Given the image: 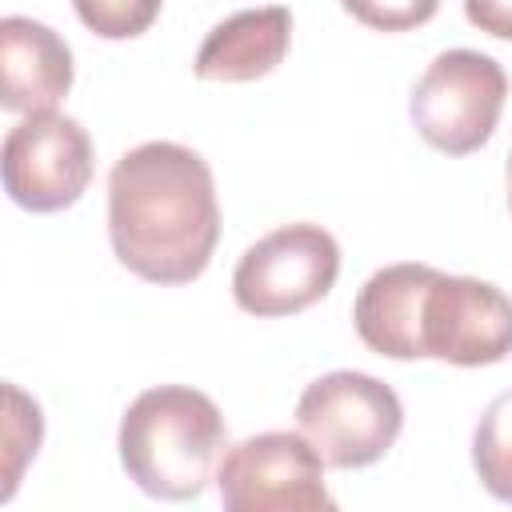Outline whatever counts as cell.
I'll return each mask as SVG.
<instances>
[{
    "label": "cell",
    "mask_w": 512,
    "mask_h": 512,
    "mask_svg": "<svg viewBox=\"0 0 512 512\" xmlns=\"http://www.w3.org/2000/svg\"><path fill=\"white\" fill-rule=\"evenodd\" d=\"M432 264H388L372 272L352 304L356 336L388 360H416V300Z\"/></svg>",
    "instance_id": "8fae6325"
},
{
    "label": "cell",
    "mask_w": 512,
    "mask_h": 512,
    "mask_svg": "<svg viewBox=\"0 0 512 512\" xmlns=\"http://www.w3.org/2000/svg\"><path fill=\"white\" fill-rule=\"evenodd\" d=\"M120 464L156 500H196L228 448V428L212 396L188 384L140 392L120 420Z\"/></svg>",
    "instance_id": "7a4b0ae2"
},
{
    "label": "cell",
    "mask_w": 512,
    "mask_h": 512,
    "mask_svg": "<svg viewBox=\"0 0 512 512\" xmlns=\"http://www.w3.org/2000/svg\"><path fill=\"white\" fill-rule=\"evenodd\" d=\"M228 512H316L336 508L324 488V456L304 432H260L232 444L216 468Z\"/></svg>",
    "instance_id": "52a82bcc"
},
{
    "label": "cell",
    "mask_w": 512,
    "mask_h": 512,
    "mask_svg": "<svg viewBox=\"0 0 512 512\" xmlns=\"http://www.w3.org/2000/svg\"><path fill=\"white\" fill-rule=\"evenodd\" d=\"M108 240L148 284H192L220 240L212 168L176 140H148L108 172Z\"/></svg>",
    "instance_id": "6da1fadb"
},
{
    "label": "cell",
    "mask_w": 512,
    "mask_h": 512,
    "mask_svg": "<svg viewBox=\"0 0 512 512\" xmlns=\"http://www.w3.org/2000/svg\"><path fill=\"white\" fill-rule=\"evenodd\" d=\"M340 4L364 28H376V32H408V28H420L440 8V0H340Z\"/></svg>",
    "instance_id": "5bb4252c"
},
{
    "label": "cell",
    "mask_w": 512,
    "mask_h": 512,
    "mask_svg": "<svg viewBox=\"0 0 512 512\" xmlns=\"http://www.w3.org/2000/svg\"><path fill=\"white\" fill-rule=\"evenodd\" d=\"M508 208H512V152H508Z\"/></svg>",
    "instance_id": "2e32d148"
},
{
    "label": "cell",
    "mask_w": 512,
    "mask_h": 512,
    "mask_svg": "<svg viewBox=\"0 0 512 512\" xmlns=\"http://www.w3.org/2000/svg\"><path fill=\"white\" fill-rule=\"evenodd\" d=\"M504 68L472 48L440 52L412 88L408 112L424 144L448 156H468L488 144L504 112Z\"/></svg>",
    "instance_id": "277c9868"
},
{
    "label": "cell",
    "mask_w": 512,
    "mask_h": 512,
    "mask_svg": "<svg viewBox=\"0 0 512 512\" xmlns=\"http://www.w3.org/2000/svg\"><path fill=\"white\" fill-rule=\"evenodd\" d=\"M296 428L332 468L376 464L404 428L400 396L368 372H328L296 400Z\"/></svg>",
    "instance_id": "3957f363"
},
{
    "label": "cell",
    "mask_w": 512,
    "mask_h": 512,
    "mask_svg": "<svg viewBox=\"0 0 512 512\" xmlns=\"http://www.w3.org/2000/svg\"><path fill=\"white\" fill-rule=\"evenodd\" d=\"M72 88L68 44L32 16L0 20V104L8 112H56Z\"/></svg>",
    "instance_id": "9c48e42d"
},
{
    "label": "cell",
    "mask_w": 512,
    "mask_h": 512,
    "mask_svg": "<svg viewBox=\"0 0 512 512\" xmlns=\"http://www.w3.org/2000/svg\"><path fill=\"white\" fill-rule=\"evenodd\" d=\"M340 276V244L320 224H284L260 236L232 272V296L248 316H296L324 300Z\"/></svg>",
    "instance_id": "8992f818"
},
{
    "label": "cell",
    "mask_w": 512,
    "mask_h": 512,
    "mask_svg": "<svg viewBox=\"0 0 512 512\" xmlns=\"http://www.w3.org/2000/svg\"><path fill=\"white\" fill-rule=\"evenodd\" d=\"M472 468L488 496L512 504V388L480 412L472 432Z\"/></svg>",
    "instance_id": "7c38bea8"
},
{
    "label": "cell",
    "mask_w": 512,
    "mask_h": 512,
    "mask_svg": "<svg viewBox=\"0 0 512 512\" xmlns=\"http://www.w3.org/2000/svg\"><path fill=\"white\" fill-rule=\"evenodd\" d=\"M512 352V300L476 276L428 268L416 300V360L456 368L500 364Z\"/></svg>",
    "instance_id": "5b68a950"
},
{
    "label": "cell",
    "mask_w": 512,
    "mask_h": 512,
    "mask_svg": "<svg viewBox=\"0 0 512 512\" xmlns=\"http://www.w3.org/2000/svg\"><path fill=\"white\" fill-rule=\"evenodd\" d=\"M92 140L80 120L32 112L8 128L0 148L4 192L28 212L72 208L92 180Z\"/></svg>",
    "instance_id": "ba28073f"
},
{
    "label": "cell",
    "mask_w": 512,
    "mask_h": 512,
    "mask_svg": "<svg viewBox=\"0 0 512 512\" xmlns=\"http://www.w3.org/2000/svg\"><path fill=\"white\" fill-rule=\"evenodd\" d=\"M288 44H292V12L288 8H280V4L248 8V12L220 20L204 36L192 72L200 80H216V84H248V80L268 76L288 56Z\"/></svg>",
    "instance_id": "30bf717a"
},
{
    "label": "cell",
    "mask_w": 512,
    "mask_h": 512,
    "mask_svg": "<svg viewBox=\"0 0 512 512\" xmlns=\"http://www.w3.org/2000/svg\"><path fill=\"white\" fill-rule=\"evenodd\" d=\"M164 0H72L80 24L104 40H132L148 32Z\"/></svg>",
    "instance_id": "4fadbf2b"
},
{
    "label": "cell",
    "mask_w": 512,
    "mask_h": 512,
    "mask_svg": "<svg viewBox=\"0 0 512 512\" xmlns=\"http://www.w3.org/2000/svg\"><path fill=\"white\" fill-rule=\"evenodd\" d=\"M464 16L496 40H512V0H464Z\"/></svg>",
    "instance_id": "9a60e30c"
}]
</instances>
